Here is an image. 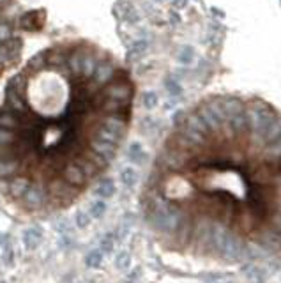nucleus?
I'll return each instance as SVG.
<instances>
[{
    "label": "nucleus",
    "instance_id": "obj_10",
    "mask_svg": "<svg viewBox=\"0 0 281 283\" xmlns=\"http://www.w3.org/2000/svg\"><path fill=\"white\" fill-rule=\"evenodd\" d=\"M166 90L170 92V96H180V92H182V87L179 85V82L174 78H168L166 80Z\"/></svg>",
    "mask_w": 281,
    "mask_h": 283
},
{
    "label": "nucleus",
    "instance_id": "obj_13",
    "mask_svg": "<svg viewBox=\"0 0 281 283\" xmlns=\"http://www.w3.org/2000/svg\"><path fill=\"white\" fill-rule=\"evenodd\" d=\"M129 158H131L133 161H141V158H143V151H141V147L138 143H133L129 147Z\"/></svg>",
    "mask_w": 281,
    "mask_h": 283
},
{
    "label": "nucleus",
    "instance_id": "obj_2",
    "mask_svg": "<svg viewBox=\"0 0 281 283\" xmlns=\"http://www.w3.org/2000/svg\"><path fill=\"white\" fill-rule=\"evenodd\" d=\"M25 16L18 0H0V82L23 60Z\"/></svg>",
    "mask_w": 281,
    "mask_h": 283
},
{
    "label": "nucleus",
    "instance_id": "obj_21",
    "mask_svg": "<svg viewBox=\"0 0 281 283\" xmlns=\"http://www.w3.org/2000/svg\"><path fill=\"white\" fill-rule=\"evenodd\" d=\"M154 2H163V0H154Z\"/></svg>",
    "mask_w": 281,
    "mask_h": 283
},
{
    "label": "nucleus",
    "instance_id": "obj_4",
    "mask_svg": "<svg viewBox=\"0 0 281 283\" xmlns=\"http://www.w3.org/2000/svg\"><path fill=\"white\" fill-rule=\"evenodd\" d=\"M198 113L204 117L205 124L209 126V129H211V133H214V135H219V133L223 131L225 127H227V122H225V119L219 115V113H216L212 110V106L209 105V103H204L202 106L198 108Z\"/></svg>",
    "mask_w": 281,
    "mask_h": 283
},
{
    "label": "nucleus",
    "instance_id": "obj_17",
    "mask_svg": "<svg viewBox=\"0 0 281 283\" xmlns=\"http://www.w3.org/2000/svg\"><path fill=\"white\" fill-rule=\"evenodd\" d=\"M126 18L129 20V23H136V21H138V15H136V11L133 9V7H129V9H127Z\"/></svg>",
    "mask_w": 281,
    "mask_h": 283
},
{
    "label": "nucleus",
    "instance_id": "obj_18",
    "mask_svg": "<svg viewBox=\"0 0 281 283\" xmlns=\"http://www.w3.org/2000/svg\"><path fill=\"white\" fill-rule=\"evenodd\" d=\"M170 21L174 25H179L180 23V18H179V15L175 13V11H170Z\"/></svg>",
    "mask_w": 281,
    "mask_h": 283
},
{
    "label": "nucleus",
    "instance_id": "obj_12",
    "mask_svg": "<svg viewBox=\"0 0 281 283\" xmlns=\"http://www.w3.org/2000/svg\"><path fill=\"white\" fill-rule=\"evenodd\" d=\"M101 260H103V253H101V251H90V253H88V257L85 259V262H87L88 267H97V265L101 264Z\"/></svg>",
    "mask_w": 281,
    "mask_h": 283
},
{
    "label": "nucleus",
    "instance_id": "obj_3",
    "mask_svg": "<svg viewBox=\"0 0 281 283\" xmlns=\"http://www.w3.org/2000/svg\"><path fill=\"white\" fill-rule=\"evenodd\" d=\"M246 115H247V126H249V131H251L253 143H257L258 147H265L263 135L274 124V121L278 119V113L269 105H265V103L253 101L251 106L246 110Z\"/></svg>",
    "mask_w": 281,
    "mask_h": 283
},
{
    "label": "nucleus",
    "instance_id": "obj_5",
    "mask_svg": "<svg viewBox=\"0 0 281 283\" xmlns=\"http://www.w3.org/2000/svg\"><path fill=\"white\" fill-rule=\"evenodd\" d=\"M223 110H225V117H227V121H230L232 117H235V115H239L241 112H244L246 108H244L243 101L239 98H223Z\"/></svg>",
    "mask_w": 281,
    "mask_h": 283
},
{
    "label": "nucleus",
    "instance_id": "obj_20",
    "mask_svg": "<svg viewBox=\"0 0 281 283\" xmlns=\"http://www.w3.org/2000/svg\"><path fill=\"white\" fill-rule=\"evenodd\" d=\"M78 223H80V227H85L88 223V220H85L83 216H78Z\"/></svg>",
    "mask_w": 281,
    "mask_h": 283
},
{
    "label": "nucleus",
    "instance_id": "obj_6",
    "mask_svg": "<svg viewBox=\"0 0 281 283\" xmlns=\"http://www.w3.org/2000/svg\"><path fill=\"white\" fill-rule=\"evenodd\" d=\"M177 59H179L180 64L184 66H189V64L194 60V50L193 46H180L179 52H177Z\"/></svg>",
    "mask_w": 281,
    "mask_h": 283
},
{
    "label": "nucleus",
    "instance_id": "obj_8",
    "mask_svg": "<svg viewBox=\"0 0 281 283\" xmlns=\"http://www.w3.org/2000/svg\"><path fill=\"white\" fill-rule=\"evenodd\" d=\"M158 94L156 92H145L143 96H141V105L147 108V110H152V108L158 106Z\"/></svg>",
    "mask_w": 281,
    "mask_h": 283
},
{
    "label": "nucleus",
    "instance_id": "obj_15",
    "mask_svg": "<svg viewBox=\"0 0 281 283\" xmlns=\"http://www.w3.org/2000/svg\"><path fill=\"white\" fill-rule=\"evenodd\" d=\"M105 212V204H103L101 200L96 202V204H92V209H90V214L96 216V218H99V216Z\"/></svg>",
    "mask_w": 281,
    "mask_h": 283
},
{
    "label": "nucleus",
    "instance_id": "obj_14",
    "mask_svg": "<svg viewBox=\"0 0 281 283\" xmlns=\"http://www.w3.org/2000/svg\"><path fill=\"white\" fill-rule=\"evenodd\" d=\"M186 119H188L186 117V112H180V110H177V112L172 115V122H174L175 126H182L186 122Z\"/></svg>",
    "mask_w": 281,
    "mask_h": 283
},
{
    "label": "nucleus",
    "instance_id": "obj_7",
    "mask_svg": "<svg viewBox=\"0 0 281 283\" xmlns=\"http://www.w3.org/2000/svg\"><path fill=\"white\" fill-rule=\"evenodd\" d=\"M113 191H115V186H113V182L110 181V179H105V181H101L99 184H97L96 193L101 196V198H108V196L113 195Z\"/></svg>",
    "mask_w": 281,
    "mask_h": 283
},
{
    "label": "nucleus",
    "instance_id": "obj_1",
    "mask_svg": "<svg viewBox=\"0 0 281 283\" xmlns=\"http://www.w3.org/2000/svg\"><path fill=\"white\" fill-rule=\"evenodd\" d=\"M103 52L64 41L34 53L5 80L0 98V193L27 214L76 200L113 161L122 138L108 127L124 103L97 78Z\"/></svg>",
    "mask_w": 281,
    "mask_h": 283
},
{
    "label": "nucleus",
    "instance_id": "obj_16",
    "mask_svg": "<svg viewBox=\"0 0 281 283\" xmlns=\"http://www.w3.org/2000/svg\"><path fill=\"white\" fill-rule=\"evenodd\" d=\"M117 265H119V267H121V269L127 267V265H129V257H127L126 253H122L121 257L117 259Z\"/></svg>",
    "mask_w": 281,
    "mask_h": 283
},
{
    "label": "nucleus",
    "instance_id": "obj_19",
    "mask_svg": "<svg viewBox=\"0 0 281 283\" xmlns=\"http://www.w3.org/2000/svg\"><path fill=\"white\" fill-rule=\"evenodd\" d=\"M172 4H174L175 7H186L188 0H172Z\"/></svg>",
    "mask_w": 281,
    "mask_h": 283
},
{
    "label": "nucleus",
    "instance_id": "obj_9",
    "mask_svg": "<svg viewBox=\"0 0 281 283\" xmlns=\"http://www.w3.org/2000/svg\"><path fill=\"white\" fill-rule=\"evenodd\" d=\"M147 50V41L140 39V41H136V43H133L131 46V59H138V57H141L143 55V52Z\"/></svg>",
    "mask_w": 281,
    "mask_h": 283
},
{
    "label": "nucleus",
    "instance_id": "obj_11",
    "mask_svg": "<svg viewBox=\"0 0 281 283\" xmlns=\"http://www.w3.org/2000/svg\"><path fill=\"white\" fill-rule=\"evenodd\" d=\"M136 179H138V176H136V172L133 168H126V170L122 172V181H124L126 186H135Z\"/></svg>",
    "mask_w": 281,
    "mask_h": 283
}]
</instances>
